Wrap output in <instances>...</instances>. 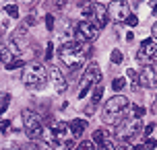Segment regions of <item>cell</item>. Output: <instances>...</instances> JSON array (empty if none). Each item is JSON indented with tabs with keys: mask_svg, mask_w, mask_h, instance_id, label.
<instances>
[{
	"mask_svg": "<svg viewBox=\"0 0 157 150\" xmlns=\"http://www.w3.org/2000/svg\"><path fill=\"white\" fill-rule=\"evenodd\" d=\"M87 54H89V49L85 48V41H68V43H64L62 48L58 49L60 60L71 68V72H77L85 64Z\"/></svg>",
	"mask_w": 157,
	"mask_h": 150,
	"instance_id": "6da1fadb",
	"label": "cell"
},
{
	"mask_svg": "<svg viewBox=\"0 0 157 150\" xmlns=\"http://www.w3.org/2000/svg\"><path fill=\"white\" fill-rule=\"evenodd\" d=\"M128 109V99L122 95H116L112 97L110 101L105 103V107H103V115L101 119L108 123V126H118V123H122L124 121V113Z\"/></svg>",
	"mask_w": 157,
	"mask_h": 150,
	"instance_id": "7a4b0ae2",
	"label": "cell"
},
{
	"mask_svg": "<svg viewBox=\"0 0 157 150\" xmlns=\"http://www.w3.org/2000/svg\"><path fill=\"white\" fill-rule=\"evenodd\" d=\"M21 78H23V84L27 88H44L48 82V68L39 62H33L23 70Z\"/></svg>",
	"mask_w": 157,
	"mask_h": 150,
	"instance_id": "3957f363",
	"label": "cell"
},
{
	"mask_svg": "<svg viewBox=\"0 0 157 150\" xmlns=\"http://www.w3.org/2000/svg\"><path fill=\"white\" fill-rule=\"evenodd\" d=\"M23 126H25V134L31 142H37L41 138V132H44V126H41V117H39L35 111L25 109L23 111Z\"/></svg>",
	"mask_w": 157,
	"mask_h": 150,
	"instance_id": "277c9868",
	"label": "cell"
},
{
	"mask_svg": "<svg viewBox=\"0 0 157 150\" xmlns=\"http://www.w3.org/2000/svg\"><path fill=\"white\" fill-rule=\"evenodd\" d=\"M141 117H126L122 123H118V132H116V136L122 140L124 144H130L134 140V136L139 134V130H141Z\"/></svg>",
	"mask_w": 157,
	"mask_h": 150,
	"instance_id": "5b68a950",
	"label": "cell"
},
{
	"mask_svg": "<svg viewBox=\"0 0 157 150\" xmlns=\"http://www.w3.org/2000/svg\"><path fill=\"white\" fill-rule=\"evenodd\" d=\"M136 62L143 66H151L153 62H157V39H145L141 43V48L136 52Z\"/></svg>",
	"mask_w": 157,
	"mask_h": 150,
	"instance_id": "8992f818",
	"label": "cell"
},
{
	"mask_svg": "<svg viewBox=\"0 0 157 150\" xmlns=\"http://www.w3.org/2000/svg\"><path fill=\"white\" fill-rule=\"evenodd\" d=\"M97 80H101V74H99V68H97V64L91 62L89 66L85 68V74H83V78H81V91H78V99H85V95L93 88V84Z\"/></svg>",
	"mask_w": 157,
	"mask_h": 150,
	"instance_id": "52a82bcc",
	"label": "cell"
},
{
	"mask_svg": "<svg viewBox=\"0 0 157 150\" xmlns=\"http://www.w3.org/2000/svg\"><path fill=\"white\" fill-rule=\"evenodd\" d=\"M128 15H130V6H128V2H124V0H114V2H110V6H108V16L114 19L116 23L126 21Z\"/></svg>",
	"mask_w": 157,
	"mask_h": 150,
	"instance_id": "ba28073f",
	"label": "cell"
},
{
	"mask_svg": "<svg viewBox=\"0 0 157 150\" xmlns=\"http://www.w3.org/2000/svg\"><path fill=\"white\" fill-rule=\"evenodd\" d=\"M99 35V27L91 21H81L77 25V37L78 41H95Z\"/></svg>",
	"mask_w": 157,
	"mask_h": 150,
	"instance_id": "9c48e42d",
	"label": "cell"
},
{
	"mask_svg": "<svg viewBox=\"0 0 157 150\" xmlns=\"http://www.w3.org/2000/svg\"><path fill=\"white\" fill-rule=\"evenodd\" d=\"M48 76L52 78V84H54L56 93H64V91H66V80H64V74L60 72V68L52 66V68L48 70Z\"/></svg>",
	"mask_w": 157,
	"mask_h": 150,
	"instance_id": "30bf717a",
	"label": "cell"
},
{
	"mask_svg": "<svg viewBox=\"0 0 157 150\" xmlns=\"http://www.w3.org/2000/svg\"><path fill=\"white\" fill-rule=\"evenodd\" d=\"M141 87H145V88H149L151 84H155V72L151 70L149 66H145L141 70V74H139V80H136Z\"/></svg>",
	"mask_w": 157,
	"mask_h": 150,
	"instance_id": "8fae6325",
	"label": "cell"
},
{
	"mask_svg": "<svg viewBox=\"0 0 157 150\" xmlns=\"http://www.w3.org/2000/svg\"><path fill=\"white\" fill-rule=\"evenodd\" d=\"M95 23H97V27H105V25H108V19H110V16H108V8L103 6L101 2H95Z\"/></svg>",
	"mask_w": 157,
	"mask_h": 150,
	"instance_id": "7c38bea8",
	"label": "cell"
},
{
	"mask_svg": "<svg viewBox=\"0 0 157 150\" xmlns=\"http://www.w3.org/2000/svg\"><path fill=\"white\" fill-rule=\"evenodd\" d=\"M68 127H71L72 138H81L83 132H85V127H87V119H72L71 123H68Z\"/></svg>",
	"mask_w": 157,
	"mask_h": 150,
	"instance_id": "4fadbf2b",
	"label": "cell"
},
{
	"mask_svg": "<svg viewBox=\"0 0 157 150\" xmlns=\"http://www.w3.org/2000/svg\"><path fill=\"white\" fill-rule=\"evenodd\" d=\"M101 97H103V84H101V80H97L93 84V97H91V105L93 107H97L99 105V101H101Z\"/></svg>",
	"mask_w": 157,
	"mask_h": 150,
	"instance_id": "5bb4252c",
	"label": "cell"
},
{
	"mask_svg": "<svg viewBox=\"0 0 157 150\" xmlns=\"http://www.w3.org/2000/svg\"><path fill=\"white\" fill-rule=\"evenodd\" d=\"M116 148H118V142H116L114 136H108V138L97 146V150H116Z\"/></svg>",
	"mask_w": 157,
	"mask_h": 150,
	"instance_id": "9a60e30c",
	"label": "cell"
},
{
	"mask_svg": "<svg viewBox=\"0 0 157 150\" xmlns=\"http://www.w3.org/2000/svg\"><path fill=\"white\" fill-rule=\"evenodd\" d=\"M108 136H110V134H108L105 130H101V127H99V130H95V132H93V142L97 144V146H99V144H101L103 140L108 138Z\"/></svg>",
	"mask_w": 157,
	"mask_h": 150,
	"instance_id": "2e32d148",
	"label": "cell"
},
{
	"mask_svg": "<svg viewBox=\"0 0 157 150\" xmlns=\"http://www.w3.org/2000/svg\"><path fill=\"white\" fill-rule=\"evenodd\" d=\"M23 66H25V60H21V58H13V60L6 64V70H17V68H23Z\"/></svg>",
	"mask_w": 157,
	"mask_h": 150,
	"instance_id": "e0dca14e",
	"label": "cell"
},
{
	"mask_svg": "<svg viewBox=\"0 0 157 150\" xmlns=\"http://www.w3.org/2000/svg\"><path fill=\"white\" fill-rule=\"evenodd\" d=\"M77 150H97V146H95L93 140H83V142L77 146Z\"/></svg>",
	"mask_w": 157,
	"mask_h": 150,
	"instance_id": "ac0fdd59",
	"label": "cell"
},
{
	"mask_svg": "<svg viewBox=\"0 0 157 150\" xmlns=\"http://www.w3.org/2000/svg\"><path fill=\"white\" fill-rule=\"evenodd\" d=\"M126 87V78H120V76H118V78H114V82H112V88H114V91H122V88Z\"/></svg>",
	"mask_w": 157,
	"mask_h": 150,
	"instance_id": "d6986e66",
	"label": "cell"
},
{
	"mask_svg": "<svg viewBox=\"0 0 157 150\" xmlns=\"http://www.w3.org/2000/svg\"><path fill=\"white\" fill-rule=\"evenodd\" d=\"M110 60H112V64H122L124 55H122V52H120V49H114V52H112V55H110Z\"/></svg>",
	"mask_w": 157,
	"mask_h": 150,
	"instance_id": "ffe728a7",
	"label": "cell"
},
{
	"mask_svg": "<svg viewBox=\"0 0 157 150\" xmlns=\"http://www.w3.org/2000/svg\"><path fill=\"white\" fill-rule=\"evenodd\" d=\"M4 12L10 15L13 19H19V8H17L15 4H6V6H4Z\"/></svg>",
	"mask_w": 157,
	"mask_h": 150,
	"instance_id": "44dd1931",
	"label": "cell"
},
{
	"mask_svg": "<svg viewBox=\"0 0 157 150\" xmlns=\"http://www.w3.org/2000/svg\"><path fill=\"white\" fill-rule=\"evenodd\" d=\"M143 146H145V150H155V148H157V140H153V138H147Z\"/></svg>",
	"mask_w": 157,
	"mask_h": 150,
	"instance_id": "7402d4cb",
	"label": "cell"
},
{
	"mask_svg": "<svg viewBox=\"0 0 157 150\" xmlns=\"http://www.w3.org/2000/svg\"><path fill=\"white\" fill-rule=\"evenodd\" d=\"M124 23H128L130 27H136V25H139V19H136V15H132V12H130V15H128V19H126Z\"/></svg>",
	"mask_w": 157,
	"mask_h": 150,
	"instance_id": "603a6c76",
	"label": "cell"
},
{
	"mask_svg": "<svg viewBox=\"0 0 157 150\" xmlns=\"http://www.w3.org/2000/svg\"><path fill=\"white\" fill-rule=\"evenodd\" d=\"M8 127H10V119H2V121H0V132H2V134H6Z\"/></svg>",
	"mask_w": 157,
	"mask_h": 150,
	"instance_id": "cb8c5ba5",
	"label": "cell"
},
{
	"mask_svg": "<svg viewBox=\"0 0 157 150\" xmlns=\"http://www.w3.org/2000/svg\"><path fill=\"white\" fill-rule=\"evenodd\" d=\"M132 113H134V117H143V115H145V109L136 105V107H132Z\"/></svg>",
	"mask_w": 157,
	"mask_h": 150,
	"instance_id": "d4e9b609",
	"label": "cell"
},
{
	"mask_svg": "<svg viewBox=\"0 0 157 150\" xmlns=\"http://www.w3.org/2000/svg\"><path fill=\"white\" fill-rule=\"evenodd\" d=\"M126 74H128V78H130V80H139V74L134 72V68H128V70H126Z\"/></svg>",
	"mask_w": 157,
	"mask_h": 150,
	"instance_id": "484cf974",
	"label": "cell"
},
{
	"mask_svg": "<svg viewBox=\"0 0 157 150\" xmlns=\"http://www.w3.org/2000/svg\"><path fill=\"white\" fill-rule=\"evenodd\" d=\"M46 27L50 29V31H52V27H54V16H52V15H48V16H46Z\"/></svg>",
	"mask_w": 157,
	"mask_h": 150,
	"instance_id": "4316f807",
	"label": "cell"
},
{
	"mask_svg": "<svg viewBox=\"0 0 157 150\" xmlns=\"http://www.w3.org/2000/svg\"><path fill=\"white\" fill-rule=\"evenodd\" d=\"M54 8H64V0H50Z\"/></svg>",
	"mask_w": 157,
	"mask_h": 150,
	"instance_id": "83f0119b",
	"label": "cell"
},
{
	"mask_svg": "<svg viewBox=\"0 0 157 150\" xmlns=\"http://www.w3.org/2000/svg\"><path fill=\"white\" fill-rule=\"evenodd\" d=\"M52 54H54V45L50 43L48 45V52H46V60H52Z\"/></svg>",
	"mask_w": 157,
	"mask_h": 150,
	"instance_id": "f1b7e54d",
	"label": "cell"
},
{
	"mask_svg": "<svg viewBox=\"0 0 157 150\" xmlns=\"http://www.w3.org/2000/svg\"><path fill=\"white\" fill-rule=\"evenodd\" d=\"M153 130H155V123H149V126L145 127V136H151V134H153Z\"/></svg>",
	"mask_w": 157,
	"mask_h": 150,
	"instance_id": "f546056e",
	"label": "cell"
},
{
	"mask_svg": "<svg viewBox=\"0 0 157 150\" xmlns=\"http://www.w3.org/2000/svg\"><path fill=\"white\" fill-rule=\"evenodd\" d=\"M23 150H39V146H37V142H31V144H27Z\"/></svg>",
	"mask_w": 157,
	"mask_h": 150,
	"instance_id": "4dcf8cb0",
	"label": "cell"
},
{
	"mask_svg": "<svg viewBox=\"0 0 157 150\" xmlns=\"http://www.w3.org/2000/svg\"><path fill=\"white\" fill-rule=\"evenodd\" d=\"M8 101H10V95H4V99H2V109L6 111V107H8Z\"/></svg>",
	"mask_w": 157,
	"mask_h": 150,
	"instance_id": "1f68e13d",
	"label": "cell"
},
{
	"mask_svg": "<svg viewBox=\"0 0 157 150\" xmlns=\"http://www.w3.org/2000/svg\"><path fill=\"white\" fill-rule=\"evenodd\" d=\"M151 113H157V95L153 99V105H151Z\"/></svg>",
	"mask_w": 157,
	"mask_h": 150,
	"instance_id": "d6a6232c",
	"label": "cell"
},
{
	"mask_svg": "<svg viewBox=\"0 0 157 150\" xmlns=\"http://www.w3.org/2000/svg\"><path fill=\"white\" fill-rule=\"evenodd\" d=\"M132 39H134V33L128 31V33H126V41H132Z\"/></svg>",
	"mask_w": 157,
	"mask_h": 150,
	"instance_id": "836d02e7",
	"label": "cell"
},
{
	"mask_svg": "<svg viewBox=\"0 0 157 150\" xmlns=\"http://www.w3.org/2000/svg\"><path fill=\"white\" fill-rule=\"evenodd\" d=\"M151 31H153V39H157V23L153 25V29H151Z\"/></svg>",
	"mask_w": 157,
	"mask_h": 150,
	"instance_id": "e575fe53",
	"label": "cell"
},
{
	"mask_svg": "<svg viewBox=\"0 0 157 150\" xmlns=\"http://www.w3.org/2000/svg\"><path fill=\"white\" fill-rule=\"evenodd\" d=\"M116 150H132V148H130V146H128V144H124V146H118Z\"/></svg>",
	"mask_w": 157,
	"mask_h": 150,
	"instance_id": "d590c367",
	"label": "cell"
},
{
	"mask_svg": "<svg viewBox=\"0 0 157 150\" xmlns=\"http://www.w3.org/2000/svg\"><path fill=\"white\" fill-rule=\"evenodd\" d=\"M151 8H153V12H157V0L153 2V6H151Z\"/></svg>",
	"mask_w": 157,
	"mask_h": 150,
	"instance_id": "8d00e7d4",
	"label": "cell"
},
{
	"mask_svg": "<svg viewBox=\"0 0 157 150\" xmlns=\"http://www.w3.org/2000/svg\"><path fill=\"white\" fill-rule=\"evenodd\" d=\"M2 113H4V109H2V107H0V115H2Z\"/></svg>",
	"mask_w": 157,
	"mask_h": 150,
	"instance_id": "74e56055",
	"label": "cell"
},
{
	"mask_svg": "<svg viewBox=\"0 0 157 150\" xmlns=\"http://www.w3.org/2000/svg\"><path fill=\"white\" fill-rule=\"evenodd\" d=\"M8 150H17V148H8Z\"/></svg>",
	"mask_w": 157,
	"mask_h": 150,
	"instance_id": "f35d334b",
	"label": "cell"
}]
</instances>
